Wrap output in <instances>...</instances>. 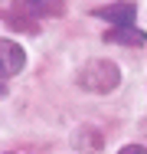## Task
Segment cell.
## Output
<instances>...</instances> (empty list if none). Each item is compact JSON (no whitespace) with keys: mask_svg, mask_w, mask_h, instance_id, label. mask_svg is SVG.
Listing matches in <instances>:
<instances>
[{"mask_svg":"<svg viewBox=\"0 0 147 154\" xmlns=\"http://www.w3.org/2000/svg\"><path fill=\"white\" fill-rule=\"evenodd\" d=\"M118 82H121V72H118V66L111 59H88L75 72V85L85 89V92H95V95L115 92Z\"/></svg>","mask_w":147,"mask_h":154,"instance_id":"6da1fadb","label":"cell"},{"mask_svg":"<svg viewBox=\"0 0 147 154\" xmlns=\"http://www.w3.org/2000/svg\"><path fill=\"white\" fill-rule=\"evenodd\" d=\"M92 17L95 20H105L111 26H134L137 3L134 0H115V3H105V7H92Z\"/></svg>","mask_w":147,"mask_h":154,"instance_id":"7a4b0ae2","label":"cell"},{"mask_svg":"<svg viewBox=\"0 0 147 154\" xmlns=\"http://www.w3.org/2000/svg\"><path fill=\"white\" fill-rule=\"evenodd\" d=\"M23 66H26V49H23L16 39L0 36V72H3L7 79H13L16 72H23Z\"/></svg>","mask_w":147,"mask_h":154,"instance_id":"3957f363","label":"cell"},{"mask_svg":"<svg viewBox=\"0 0 147 154\" xmlns=\"http://www.w3.org/2000/svg\"><path fill=\"white\" fill-rule=\"evenodd\" d=\"M105 43L141 49V46H147V33H144V30H137V26H111V30L105 33Z\"/></svg>","mask_w":147,"mask_h":154,"instance_id":"277c9868","label":"cell"},{"mask_svg":"<svg viewBox=\"0 0 147 154\" xmlns=\"http://www.w3.org/2000/svg\"><path fill=\"white\" fill-rule=\"evenodd\" d=\"M16 3L29 17H59L65 10V0H16Z\"/></svg>","mask_w":147,"mask_h":154,"instance_id":"5b68a950","label":"cell"},{"mask_svg":"<svg viewBox=\"0 0 147 154\" xmlns=\"http://www.w3.org/2000/svg\"><path fill=\"white\" fill-rule=\"evenodd\" d=\"M72 144L75 148H82L85 154H95V151H101V144H105V138L92 128V125H82L79 131H75V138H72Z\"/></svg>","mask_w":147,"mask_h":154,"instance_id":"8992f818","label":"cell"},{"mask_svg":"<svg viewBox=\"0 0 147 154\" xmlns=\"http://www.w3.org/2000/svg\"><path fill=\"white\" fill-rule=\"evenodd\" d=\"M118 154H147V148H144V144H124Z\"/></svg>","mask_w":147,"mask_h":154,"instance_id":"52a82bcc","label":"cell"},{"mask_svg":"<svg viewBox=\"0 0 147 154\" xmlns=\"http://www.w3.org/2000/svg\"><path fill=\"white\" fill-rule=\"evenodd\" d=\"M7 92H10V79L0 72V98H7Z\"/></svg>","mask_w":147,"mask_h":154,"instance_id":"ba28073f","label":"cell"}]
</instances>
